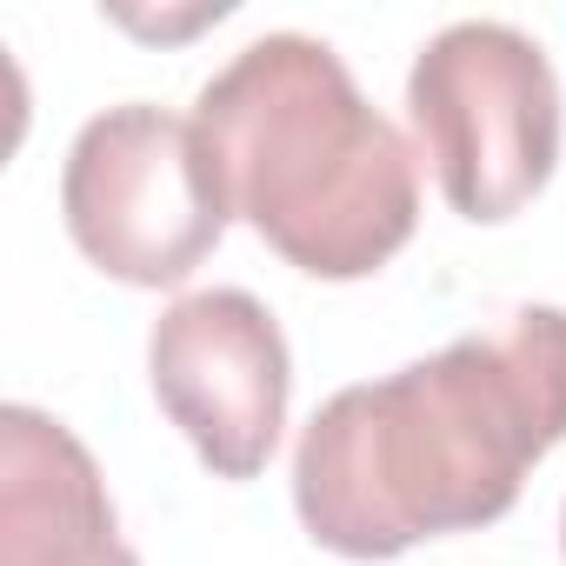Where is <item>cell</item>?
<instances>
[{
    "label": "cell",
    "mask_w": 566,
    "mask_h": 566,
    "mask_svg": "<svg viewBox=\"0 0 566 566\" xmlns=\"http://www.w3.org/2000/svg\"><path fill=\"white\" fill-rule=\"evenodd\" d=\"M559 440L566 307H513L387 380L340 387L294 447V513L340 559H400L513 513Z\"/></svg>",
    "instance_id": "obj_1"
},
{
    "label": "cell",
    "mask_w": 566,
    "mask_h": 566,
    "mask_svg": "<svg viewBox=\"0 0 566 566\" xmlns=\"http://www.w3.org/2000/svg\"><path fill=\"white\" fill-rule=\"evenodd\" d=\"M227 207L314 280L380 273L420 227V154L314 34L247 41L193 101Z\"/></svg>",
    "instance_id": "obj_2"
},
{
    "label": "cell",
    "mask_w": 566,
    "mask_h": 566,
    "mask_svg": "<svg viewBox=\"0 0 566 566\" xmlns=\"http://www.w3.org/2000/svg\"><path fill=\"white\" fill-rule=\"evenodd\" d=\"M407 114L460 220H513L559 167V74L506 21L440 28L407 74Z\"/></svg>",
    "instance_id": "obj_3"
},
{
    "label": "cell",
    "mask_w": 566,
    "mask_h": 566,
    "mask_svg": "<svg viewBox=\"0 0 566 566\" xmlns=\"http://www.w3.org/2000/svg\"><path fill=\"white\" fill-rule=\"evenodd\" d=\"M61 213L74 247L120 287H180L233 220L200 120L154 101L107 107L74 134Z\"/></svg>",
    "instance_id": "obj_4"
},
{
    "label": "cell",
    "mask_w": 566,
    "mask_h": 566,
    "mask_svg": "<svg viewBox=\"0 0 566 566\" xmlns=\"http://www.w3.org/2000/svg\"><path fill=\"white\" fill-rule=\"evenodd\" d=\"M147 380L160 413L187 433L213 480H253L273 460L294 360L280 321L247 287L180 294L147 334Z\"/></svg>",
    "instance_id": "obj_5"
},
{
    "label": "cell",
    "mask_w": 566,
    "mask_h": 566,
    "mask_svg": "<svg viewBox=\"0 0 566 566\" xmlns=\"http://www.w3.org/2000/svg\"><path fill=\"white\" fill-rule=\"evenodd\" d=\"M0 566H140L94 453L41 407L0 413Z\"/></svg>",
    "instance_id": "obj_6"
},
{
    "label": "cell",
    "mask_w": 566,
    "mask_h": 566,
    "mask_svg": "<svg viewBox=\"0 0 566 566\" xmlns=\"http://www.w3.org/2000/svg\"><path fill=\"white\" fill-rule=\"evenodd\" d=\"M559 553H566V506H559Z\"/></svg>",
    "instance_id": "obj_7"
}]
</instances>
